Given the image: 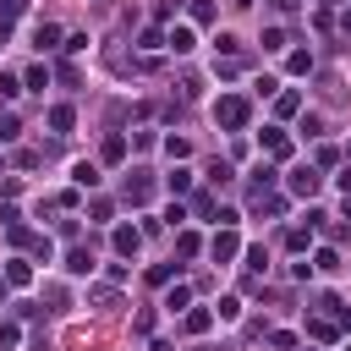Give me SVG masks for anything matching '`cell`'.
<instances>
[{"instance_id":"5b68a950","label":"cell","mask_w":351,"mask_h":351,"mask_svg":"<svg viewBox=\"0 0 351 351\" xmlns=\"http://www.w3.org/2000/svg\"><path fill=\"white\" fill-rule=\"evenodd\" d=\"M137 247H143V230H132V225H115V252H121V258H132Z\"/></svg>"},{"instance_id":"6da1fadb","label":"cell","mask_w":351,"mask_h":351,"mask_svg":"<svg viewBox=\"0 0 351 351\" xmlns=\"http://www.w3.org/2000/svg\"><path fill=\"white\" fill-rule=\"evenodd\" d=\"M214 121H219L225 132H241V126L252 121V104H247L241 93H219V104H214Z\"/></svg>"},{"instance_id":"3957f363","label":"cell","mask_w":351,"mask_h":351,"mask_svg":"<svg viewBox=\"0 0 351 351\" xmlns=\"http://www.w3.org/2000/svg\"><path fill=\"white\" fill-rule=\"evenodd\" d=\"M208 252H214V263H230V258L241 252V241H236V230H230V225H219V230H214V241H208Z\"/></svg>"},{"instance_id":"8fae6325","label":"cell","mask_w":351,"mask_h":351,"mask_svg":"<svg viewBox=\"0 0 351 351\" xmlns=\"http://www.w3.org/2000/svg\"><path fill=\"white\" fill-rule=\"evenodd\" d=\"M71 181H77V186H99V165L77 159V165H71Z\"/></svg>"},{"instance_id":"1f68e13d","label":"cell","mask_w":351,"mask_h":351,"mask_svg":"<svg viewBox=\"0 0 351 351\" xmlns=\"http://www.w3.org/2000/svg\"><path fill=\"white\" fill-rule=\"evenodd\" d=\"M5 38H11V22H5V16H0V44H5Z\"/></svg>"},{"instance_id":"83f0119b","label":"cell","mask_w":351,"mask_h":351,"mask_svg":"<svg viewBox=\"0 0 351 351\" xmlns=\"http://www.w3.org/2000/svg\"><path fill=\"white\" fill-rule=\"evenodd\" d=\"M263 49H285V27H269L263 33Z\"/></svg>"},{"instance_id":"836d02e7","label":"cell","mask_w":351,"mask_h":351,"mask_svg":"<svg viewBox=\"0 0 351 351\" xmlns=\"http://www.w3.org/2000/svg\"><path fill=\"white\" fill-rule=\"evenodd\" d=\"M5 285H11V280H0V296H5Z\"/></svg>"},{"instance_id":"d6986e66","label":"cell","mask_w":351,"mask_h":351,"mask_svg":"<svg viewBox=\"0 0 351 351\" xmlns=\"http://www.w3.org/2000/svg\"><path fill=\"white\" fill-rule=\"evenodd\" d=\"M104 159L121 165V159H126V137H104Z\"/></svg>"},{"instance_id":"4dcf8cb0","label":"cell","mask_w":351,"mask_h":351,"mask_svg":"<svg viewBox=\"0 0 351 351\" xmlns=\"http://www.w3.org/2000/svg\"><path fill=\"white\" fill-rule=\"evenodd\" d=\"M335 181H340V192H351V165H346V170H340Z\"/></svg>"},{"instance_id":"5bb4252c","label":"cell","mask_w":351,"mask_h":351,"mask_svg":"<svg viewBox=\"0 0 351 351\" xmlns=\"http://www.w3.org/2000/svg\"><path fill=\"white\" fill-rule=\"evenodd\" d=\"M313 269H318V274H335V269H340V252H335V247H318Z\"/></svg>"},{"instance_id":"484cf974","label":"cell","mask_w":351,"mask_h":351,"mask_svg":"<svg viewBox=\"0 0 351 351\" xmlns=\"http://www.w3.org/2000/svg\"><path fill=\"white\" fill-rule=\"evenodd\" d=\"M93 307H104V313H110V307H115V291H110V285H93Z\"/></svg>"},{"instance_id":"9c48e42d","label":"cell","mask_w":351,"mask_h":351,"mask_svg":"<svg viewBox=\"0 0 351 351\" xmlns=\"http://www.w3.org/2000/svg\"><path fill=\"white\" fill-rule=\"evenodd\" d=\"M165 44H170L176 55H186V49H197V44H192V27H170V33H165Z\"/></svg>"},{"instance_id":"4fadbf2b","label":"cell","mask_w":351,"mask_h":351,"mask_svg":"<svg viewBox=\"0 0 351 351\" xmlns=\"http://www.w3.org/2000/svg\"><path fill=\"white\" fill-rule=\"evenodd\" d=\"M285 71H291V77H307V71H313V55H307V49L285 55Z\"/></svg>"},{"instance_id":"7402d4cb","label":"cell","mask_w":351,"mask_h":351,"mask_svg":"<svg viewBox=\"0 0 351 351\" xmlns=\"http://www.w3.org/2000/svg\"><path fill=\"white\" fill-rule=\"evenodd\" d=\"M176 252L192 258V252H197V230H181V236H176Z\"/></svg>"},{"instance_id":"ba28073f","label":"cell","mask_w":351,"mask_h":351,"mask_svg":"<svg viewBox=\"0 0 351 351\" xmlns=\"http://www.w3.org/2000/svg\"><path fill=\"white\" fill-rule=\"evenodd\" d=\"M208 324H214V313H208V307H192V313L181 318V329H186V335H208Z\"/></svg>"},{"instance_id":"e0dca14e","label":"cell","mask_w":351,"mask_h":351,"mask_svg":"<svg viewBox=\"0 0 351 351\" xmlns=\"http://www.w3.org/2000/svg\"><path fill=\"white\" fill-rule=\"evenodd\" d=\"M274 186V165H252V192H269Z\"/></svg>"},{"instance_id":"e575fe53","label":"cell","mask_w":351,"mask_h":351,"mask_svg":"<svg viewBox=\"0 0 351 351\" xmlns=\"http://www.w3.org/2000/svg\"><path fill=\"white\" fill-rule=\"evenodd\" d=\"M346 351H351V346H346Z\"/></svg>"},{"instance_id":"ac0fdd59","label":"cell","mask_w":351,"mask_h":351,"mask_svg":"<svg viewBox=\"0 0 351 351\" xmlns=\"http://www.w3.org/2000/svg\"><path fill=\"white\" fill-rule=\"evenodd\" d=\"M186 302H192V291H186V285H170V291H165V307H170V313H181Z\"/></svg>"},{"instance_id":"7a4b0ae2","label":"cell","mask_w":351,"mask_h":351,"mask_svg":"<svg viewBox=\"0 0 351 351\" xmlns=\"http://www.w3.org/2000/svg\"><path fill=\"white\" fill-rule=\"evenodd\" d=\"M285 186H291L296 197H313V192L324 186V176H318V165H296V170L285 176Z\"/></svg>"},{"instance_id":"9a60e30c","label":"cell","mask_w":351,"mask_h":351,"mask_svg":"<svg viewBox=\"0 0 351 351\" xmlns=\"http://www.w3.org/2000/svg\"><path fill=\"white\" fill-rule=\"evenodd\" d=\"M5 280H11V285H27V280H33L27 258H11V263H5Z\"/></svg>"},{"instance_id":"603a6c76","label":"cell","mask_w":351,"mask_h":351,"mask_svg":"<svg viewBox=\"0 0 351 351\" xmlns=\"http://www.w3.org/2000/svg\"><path fill=\"white\" fill-rule=\"evenodd\" d=\"M214 313H219V318H225V324H236V318H241V302H236V296H225V302H219V307H214Z\"/></svg>"},{"instance_id":"cb8c5ba5","label":"cell","mask_w":351,"mask_h":351,"mask_svg":"<svg viewBox=\"0 0 351 351\" xmlns=\"http://www.w3.org/2000/svg\"><path fill=\"white\" fill-rule=\"evenodd\" d=\"M137 44H143V49H159V44H165V33H159V27H143V33H137Z\"/></svg>"},{"instance_id":"d4e9b609","label":"cell","mask_w":351,"mask_h":351,"mask_svg":"<svg viewBox=\"0 0 351 351\" xmlns=\"http://www.w3.org/2000/svg\"><path fill=\"white\" fill-rule=\"evenodd\" d=\"M214 49H219V55H236V49H241V38H236V33H219V38H214Z\"/></svg>"},{"instance_id":"277c9868","label":"cell","mask_w":351,"mask_h":351,"mask_svg":"<svg viewBox=\"0 0 351 351\" xmlns=\"http://www.w3.org/2000/svg\"><path fill=\"white\" fill-rule=\"evenodd\" d=\"M126 197H132V203H148V197H154V181H148V170H132V176H126Z\"/></svg>"},{"instance_id":"7c38bea8","label":"cell","mask_w":351,"mask_h":351,"mask_svg":"<svg viewBox=\"0 0 351 351\" xmlns=\"http://www.w3.org/2000/svg\"><path fill=\"white\" fill-rule=\"evenodd\" d=\"M307 335H313V340H335V335H340V318H313Z\"/></svg>"},{"instance_id":"30bf717a","label":"cell","mask_w":351,"mask_h":351,"mask_svg":"<svg viewBox=\"0 0 351 351\" xmlns=\"http://www.w3.org/2000/svg\"><path fill=\"white\" fill-rule=\"evenodd\" d=\"M71 121H77V115H71V104H55V110H49V126H55V137H66V132H71Z\"/></svg>"},{"instance_id":"d6a6232c","label":"cell","mask_w":351,"mask_h":351,"mask_svg":"<svg viewBox=\"0 0 351 351\" xmlns=\"http://www.w3.org/2000/svg\"><path fill=\"white\" fill-rule=\"evenodd\" d=\"M274 5H280V11H296V5H302V0H274Z\"/></svg>"},{"instance_id":"f1b7e54d","label":"cell","mask_w":351,"mask_h":351,"mask_svg":"<svg viewBox=\"0 0 351 351\" xmlns=\"http://www.w3.org/2000/svg\"><path fill=\"white\" fill-rule=\"evenodd\" d=\"M16 132H22V126H16V115H0V143H11Z\"/></svg>"},{"instance_id":"44dd1931","label":"cell","mask_w":351,"mask_h":351,"mask_svg":"<svg viewBox=\"0 0 351 351\" xmlns=\"http://www.w3.org/2000/svg\"><path fill=\"white\" fill-rule=\"evenodd\" d=\"M165 186H170V192H192V170H170Z\"/></svg>"},{"instance_id":"4316f807","label":"cell","mask_w":351,"mask_h":351,"mask_svg":"<svg viewBox=\"0 0 351 351\" xmlns=\"http://www.w3.org/2000/svg\"><path fill=\"white\" fill-rule=\"evenodd\" d=\"M192 22H214V0H192Z\"/></svg>"},{"instance_id":"ffe728a7","label":"cell","mask_w":351,"mask_h":351,"mask_svg":"<svg viewBox=\"0 0 351 351\" xmlns=\"http://www.w3.org/2000/svg\"><path fill=\"white\" fill-rule=\"evenodd\" d=\"M165 154H170V159H186V154H192V143H186V137H176V132H170V137H165Z\"/></svg>"},{"instance_id":"f546056e","label":"cell","mask_w":351,"mask_h":351,"mask_svg":"<svg viewBox=\"0 0 351 351\" xmlns=\"http://www.w3.org/2000/svg\"><path fill=\"white\" fill-rule=\"evenodd\" d=\"M22 11H27V0H0V16H5V22H11V16H22Z\"/></svg>"},{"instance_id":"8992f818","label":"cell","mask_w":351,"mask_h":351,"mask_svg":"<svg viewBox=\"0 0 351 351\" xmlns=\"http://www.w3.org/2000/svg\"><path fill=\"white\" fill-rule=\"evenodd\" d=\"M66 274H77V280L93 274V252H88V247H71V252H66Z\"/></svg>"},{"instance_id":"52a82bcc","label":"cell","mask_w":351,"mask_h":351,"mask_svg":"<svg viewBox=\"0 0 351 351\" xmlns=\"http://www.w3.org/2000/svg\"><path fill=\"white\" fill-rule=\"evenodd\" d=\"M263 148H269L274 159H285V154H291V137H285L280 126H263Z\"/></svg>"},{"instance_id":"2e32d148","label":"cell","mask_w":351,"mask_h":351,"mask_svg":"<svg viewBox=\"0 0 351 351\" xmlns=\"http://www.w3.org/2000/svg\"><path fill=\"white\" fill-rule=\"evenodd\" d=\"M55 38H60V27H55V22H38V33H33V44H38V49H55Z\"/></svg>"}]
</instances>
